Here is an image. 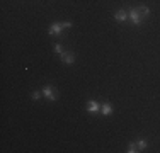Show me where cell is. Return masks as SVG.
<instances>
[{
    "label": "cell",
    "instance_id": "cell-7",
    "mask_svg": "<svg viewBox=\"0 0 160 153\" xmlns=\"http://www.w3.org/2000/svg\"><path fill=\"white\" fill-rule=\"evenodd\" d=\"M101 112L104 114V116H109V114H112V106L108 104V102H106V104H102V106H101Z\"/></svg>",
    "mask_w": 160,
    "mask_h": 153
},
{
    "label": "cell",
    "instance_id": "cell-3",
    "mask_svg": "<svg viewBox=\"0 0 160 153\" xmlns=\"http://www.w3.org/2000/svg\"><path fill=\"white\" fill-rule=\"evenodd\" d=\"M41 92H43V95L48 99V101H56V99H58V94H56V90L53 89L51 85H44V89Z\"/></svg>",
    "mask_w": 160,
    "mask_h": 153
},
{
    "label": "cell",
    "instance_id": "cell-4",
    "mask_svg": "<svg viewBox=\"0 0 160 153\" xmlns=\"http://www.w3.org/2000/svg\"><path fill=\"white\" fill-rule=\"evenodd\" d=\"M62 61H63V63H67V65H72V63L75 61L73 53H70V51H63V53H62Z\"/></svg>",
    "mask_w": 160,
    "mask_h": 153
},
{
    "label": "cell",
    "instance_id": "cell-9",
    "mask_svg": "<svg viewBox=\"0 0 160 153\" xmlns=\"http://www.w3.org/2000/svg\"><path fill=\"white\" fill-rule=\"evenodd\" d=\"M136 151H140L138 146H136V143H129L128 145V153H136Z\"/></svg>",
    "mask_w": 160,
    "mask_h": 153
},
{
    "label": "cell",
    "instance_id": "cell-2",
    "mask_svg": "<svg viewBox=\"0 0 160 153\" xmlns=\"http://www.w3.org/2000/svg\"><path fill=\"white\" fill-rule=\"evenodd\" d=\"M72 27V22H56V24H51V27L48 29L49 36H56V34H60L63 29H68Z\"/></svg>",
    "mask_w": 160,
    "mask_h": 153
},
{
    "label": "cell",
    "instance_id": "cell-10",
    "mask_svg": "<svg viewBox=\"0 0 160 153\" xmlns=\"http://www.w3.org/2000/svg\"><path fill=\"white\" fill-rule=\"evenodd\" d=\"M41 95H43V92H32V99H34V101H39Z\"/></svg>",
    "mask_w": 160,
    "mask_h": 153
},
{
    "label": "cell",
    "instance_id": "cell-1",
    "mask_svg": "<svg viewBox=\"0 0 160 153\" xmlns=\"http://www.w3.org/2000/svg\"><path fill=\"white\" fill-rule=\"evenodd\" d=\"M148 15H150V9H148L147 5H138L136 9H131L128 12V17L133 21V24L135 26H140L142 24L143 19H147Z\"/></svg>",
    "mask_w": 160,
    "mask_h": 153
},
{
    "label": "cell",
    "instance_id": "cell-11",
    "mask_svg": "<svg viewBox=\"0 0 160 153\" xmlns=\"http://www.w3.org/2000/svg\"><path fill=\"white\" fill-rule=\"evenodd\" d=\"M55 53H58V55H62V53H63V49H62V46H60V44H55Z\"/></svg>",
    "mask_w": 160,
    "mask_h": 153
},
{
    "label": "cell",
    "instance_id": "cell-5",
    "mask_svg": "<svg viewBox=\"0 0 160 153\" xmlns=\"http://www.w3.org/2000/svg\"><path fill=\"white\" fill-rule=\"evenodd\" d=\"M87 111H89V112H92V114H96V112L101 111V106H99L96 101H89V104H87Z\"/></svg>",
    "mask_w": 160,
    "mask_h": 153
},
{
    "label": "cell",
    "instance_id": "cell-8",
    "mask_svg": "<svg viewBox=\"0 0 160 153\" xmlns=\"http://www.w3.org/2000/svg\"><path fill=\"white\" fill-rule=\"evenodd\" d=\"M136 146H138V150H145V148L148 146V141L147 140H140L138 143H136Z\"/></svg>",
    "mask_w": 160,
    "mask_h": 153
},
{
    "label": "cell",
    "instance_id": "cell-6",
    "mask_svg": "<svg viewBox=\"0 0 160 153\" xmlns=\"http://www.w3.org/2000/svg\"><path fill=\"white\" fill-rule=\"evenodd\" d=\"M126 17H128V12H126V10H118V12L114 14V19H116V21H119V22L126 21Z\"/></svg>",
    "mask_w": 160,
    "mask_h": 153
}]
</instances>
